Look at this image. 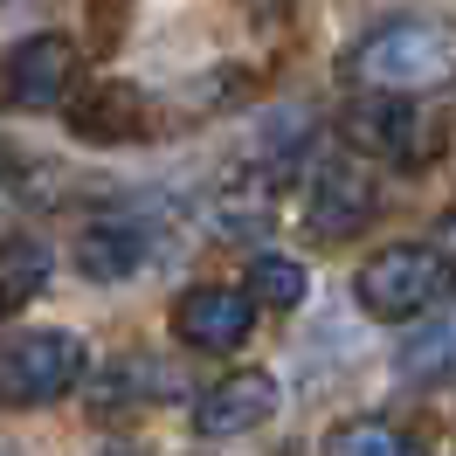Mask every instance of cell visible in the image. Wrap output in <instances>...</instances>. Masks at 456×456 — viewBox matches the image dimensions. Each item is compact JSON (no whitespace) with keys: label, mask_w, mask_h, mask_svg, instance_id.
Returning <instances> with one entry per match:
<instances>
[{"label":"cell","mask_w":456,"mask_h":456,"mask_svg":"<svg viewBox=\"0 0 456 456\" xmlns=\"http://www.w3.org/2000/svg\"><path fill=\"white\" fill-rule=\"evenodd\" d=\"M173 332L180 346H194V353H235V346L256 332V297L249 284H194L180 290V305H173Z\"/></svg>","instance_id":"52a82bcc"},{"label":"cell","mask_w":456,"mask_h":456,"mask_svg":"<svg viewBox=\"0 0 456 456\" xmlns=\"http://www.w3.org/2000/svg\"><path fill=\"white\" fill-rule=\"evenodd\" d=\"M380 215V180H373L367 152H339L312 173V194H305V222L318 242H346Z\"/></svg>","instance_id":"8992f818"},{"label":"cell","mask_w":456,"mask_h":456,"mask_svg":"<svg viewBox=\"0 0 456 456\" xmlns=\"http://www.w3.org/2000/svg\"><path fill=\"white\" fill-rule=\"evenodd\" d=\"M401 380H415V387H450L456 380V305L422 318L401 339Z\"/></svg>","instance_id":"30bf717a"},{"label":"cell","mask_w":456,"mask_h":456,"mask_svg":"<svg viewBox=\"0 0 456 456\" xmlns=\"http://www.w3.org/2000/svg\"><path fill=\"white\" fill-rule=\"evenodd\" d=\"M77 42L69 35H21L14 49H7V62H0V104L7 111H28V118H42V111H62V97L77 90Z\"/></svg>","instance_id":"5b68a950"},{"label":"cell","mask_w":456,"mask_h":456,"mask_svg":"<svg viewBox=\"0 0 456 456\" xmlns=\"http://www.w3.org/2000/svg\"><path fill=\"white\" fill-rule=\"evenodd\" d=\"M346 84L401 90V97L456 84V21H443V14H395V21L367 28L346 49Z\"/></svg>","instance_id":"6da1fadb"},{"label":"cell","mask_w":456,"mask_h":456,"mask_svg":"<svg viewBox=\"0 0 456 456\" xmlns=\"http://www.w3.org/2000/svg\"><path fill=\"white\" fill-rule=\"evenodd\" d=\"M325 456H422V443H415L408 428H395V422L360 415V422H339L325 436Z\"/></svg>","instance_id":"7c38bea8"},{"label":"cell","mask_w":456,"mask_h":456,"mask_svg":"<svg viewBox=\"0 0 456 456\" xmlns=\"http://www.w3.org/2000/svg\"><path fill=\"white\" fill-rule=\"evenodd\" d=\"M346 139H353V152L387 159V167H401V173H422L428 159L443 152L436 118H428L415 97H401V90H367L360 104H346Z\"/></svg>","instance_id":"3957f363"},{"label":"cell","mask_w":456,"mask_h":456,"mask_svg":"<svg viewBox=\"0 0 456 456\" xmlns=\"http://www.w3.org/2000/svg\"><path fill=\"white\" fill-rule=\"evenodd\" d=\"M145 256H152V242H145L139 222H90L77 235V270L90 284H125L145 270Z\"/></svg>","instance_id":"9c48e42d"},{"label":"cell","mask_w":456,"mask_h":456,"mask_svg":"<svg viewBox=\"0 0 456 456\" xmlns=\"http://www.w3.org/2000/svg\"><path fill=\"white\" fill-rule=\"evenodd\" d=\"M277 415V380L263 367H242L228 373V380H215L208 395L194 401V428L208 436V443H228V436H249V428H263Z\"/></svg>","instance_id":"ba28073f"},{"label":"cell","mask_w":456,"mask_h":456,"mask_svg":"<svg viewBox=\"0 0 456 456\" xmlns=\"http://www.w3.org/2000/svg\"><path fill=\"white\" fill-rule=\"evenodd\" d=\"M104 456H145V450H104Z\"/></svg>","instance_id":"2e32d148"},{"label":"cell","mask_w":456,"mask_h":456,"mask_svg":"<svg viewBox=\"0 0 456 456\" xmlns=\"http://www.w3.org/2000/svg\"><path fill=\"white\" fill-rule=\"evenodd\" d=\"M49 249L35 242V235H14L7 249H0V312H21L28 297H42V284H49Z\"/></svg>","instance_id":"8fae6325"},{"label":"cell","mask_w":456,"mask_h":456,"mask_svg":"<svg viewBox=\"0 0 456 456\" xmlns=\"http://www.w3.org/2000/svg\"><path fill=\"white\" fill-rule=\"evenodd\" d=\"M90 353L77 332H62V325H49V332H21V339L0 353V401L7 408H49V401H62L77 380H84Z\"/></svg>","instance_id":"277c9868"},{"label":"cell","mask_w":456,"mask_h":456,"mask_svg":"<svg viewBox=\"0 0 456 456\" xmlns=\"http://www.w3.org/2000/svg\"><path fill=\"white\" fill-rule=\"evenodd\" d=\"M305 290H312V277H305V263H297V256H256V263H249V297L270 305V312H297Z\"/></svg>","instance_id":"4fadbf2b"},{"label":"cell","mask_w":456,"mask_h":456,"mask_svg":"<svg viewBox=\"0 0 456 456\" xmlns=\"http://www.w3.org/2000/svg\"><path fill=\"white\" fill-rule=\"evenodd\" d=\"M436 249H443V256L456 263V208H450V215H443V222H436Z\"/></svg>","instance_id":"9a60e30c"},{"label":"cell","mask_w":456,"mask_h":456,"mask_svg":"<svg viewBox=\"0 0 456 456\" xmlns=\"http://www.w3.org/2000/svg\"><path fill=\"white\" fill-rule=\"evenodd\" d=\"M450 277H456V263L443 256L436 242H395V249H380V256L360 263L353 297H360V312L380 318V325H408V318L436 312V305L450 297Z\"/></svg>","instance_id":"7a4b0ae2"},{"label":"cell","mask_w":456,"mask_h":456,"mask_svg":"<svg viewBox=\"0 0 456 456\" xmlns=\"http://www.w3.org/2000/svg\"><path fill=\"white\" fill-rule=\"evenodd\" d=\"M132 90H97L84 111H77V132L84 139H139V118H132Z\"/></svg>","instance_id":"5bb4252c"}]
</instances>
